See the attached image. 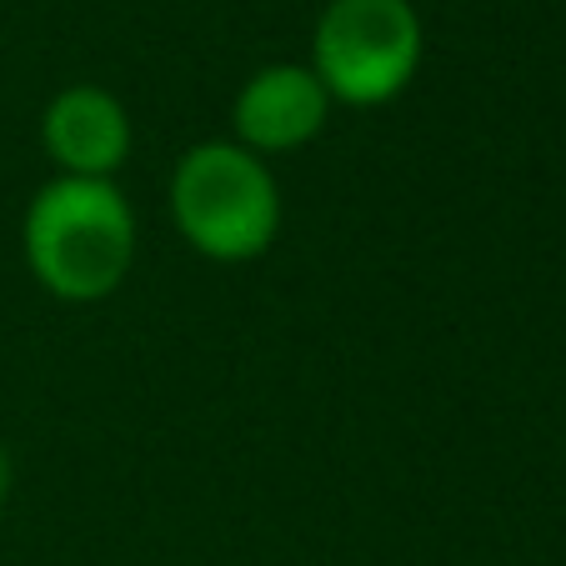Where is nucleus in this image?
I'll use <instances>...</instances> for the list:
<instances>
[{"label":"nucleus","mask_w":566,"mask_h":566,"mask_svg":"<svg viewBox=\"0 0 566 566\" xmlns=\"http://www.w3.org/2000/svg\"><path fill=\"white\" fill-rule=\"evenodd\" d=\"M21 247L41 291L91 306L116 296L136 266V211L116 181L55 176L25 206Z\"/></svg>","instance_id":"nucleus-1"},{"label":"nucleus","mask_w":566,"mask_h":566,"mask_svg":"<svg viewBox=\"0 0 566 566\" xmlns=\"http://www.w3.org/2000/svg\"><path fill=\"white\" fill-rule=\"evenodd\" d=\"M171 216L206 261L241 266L271 251L281 231V186L261 156L235 140H201L171 171Z\"/></svg>","instance_id":"nucleus-2"},{"label":"nucleus","mask_w":566,"mask_h":566,"mask_svg":"<svg viewBox=\"0 0 566 566\" xmlns=\"http://www.w3.org/2000/svg\"><path fill=\"white\" fill-rule=\"evenodd\" d=\"M421 15L411 0H326L311 31V71L342 106H386L417 81Z\"/></svg>","instance_id":"nucleus-3"},{"label":"nucleus","mask_w":566,"mask_h":566,"mask_svg":"<svg viewBox=\"0 0 566 566\" xmlns=\"http://www.w3.org/2000/svg\"><path fill=\"white\" fill-rule=\"evenodd\" d=\"M326 116H332V96L311 65H261L231 101V140L261 160L286 156L316 140L326 130Z\"/></svg>","instance_id":"nucleus-4"},{"label":"nucleus","mask_w":566,"mask_h":566,"mask_svg":"<svg viewBox=\"0 0 566 566\" xmlns=\"http://www.w3.org/2000/svg\"><path fill=\"white\" fill-rule=\"evenodd\" d=\"M41 146L61 166V176L116 181V171L130 156V116L120 96L81 81V86H65L51 96L41 116Z\"/></svg>","instance_id":"nucleus-5"},{"label":"nucleus","mask_w":566,"mask_h":566,"mask_svg":"<svg viewBox=\"0 0 566 566\" xmlns=\"http://www.w3.org/2000/svg\"><path fill=\"white\" fill-rule=\"evenodd\" d=\"M11 481H15L11 457H6V447H0V512H6V502H11Z\"/></svg>","instance_id":"nucleus-6"}]
</instances>
